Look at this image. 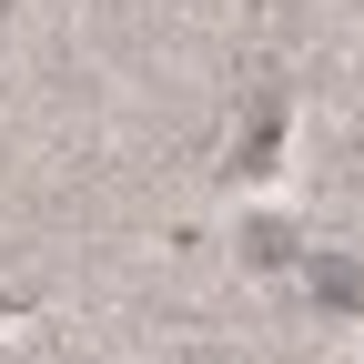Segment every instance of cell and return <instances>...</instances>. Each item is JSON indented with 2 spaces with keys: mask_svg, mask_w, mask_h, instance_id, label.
Wrapping results in <instances>:
<instances>
[{
  "mask_svg": "<svg viewBox=\"0 0 364 364\" xmlns=\"http://www.w3.org/2000/svg\"><path fill=\"white\" fill-rule=\"evenodd\" d=\"M314 294H334V304H364V273H354V263H314Z\"/></svg>",
  "mask_w": 364,
  "mask_h": 364,
  "instance_id": "obj_1",
  "label": "cell"
}]
</instances>
